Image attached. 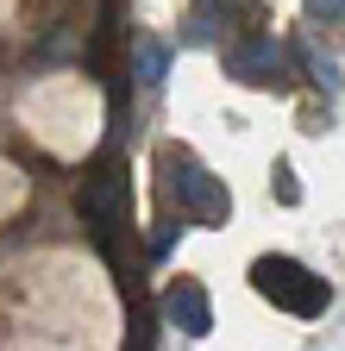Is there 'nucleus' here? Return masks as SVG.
Segmentation results:
<instances>
[{"mask_svg":"<svg viewBox=\"0 0 345 351\" xmlns=\"http://www.w3.org/2000/svg\"><path fill=\"white\" fill-rule=\"evenodd\" d=\"M132 75H139V88H163V75H169V44L163 38H139Z\"/></svg>","mask_w":345,"mask_h":351,"instance_id":"423d86ee","label":"nucleus"},{"mask_svg":"<svg viewBox=\"0 0 345 351\" xmlns=\"http://www.w3.org/2000/svg\"><path fill=\"white\" fill-rule=\"evenodd\" d=\"M308 19L314 25H345V0H308Z\"/></svg>","mask_w":345,"mask_h":351,"instance_id":"6e6552de","label":"nucleus"},{"mask_svg":"<svg viewBox=\"0 0 345 351\" xmlns=\"http://www.w3.org/2000/svg\"><path fill=\"white\" fill-rule=\"evenodd\" d=\"M82 207H88L95 232H101V239H107V251H113V245H119V232H126V169L101 163V169L88 176V189H82Z\"/></svg>","mask_w":345,"mask_h":351,"instance_id":"7ed1b4c3","label":"nucleus"},{"mask_svg":"<svg viewBox=\"0 0 345 351\" xmlns=\"http://www.w3.org/2000/svg\"><path fill=\"white\" fill-rule=\"evenodd\" d=\"M220 7H245V0H220Z\"/></svg>","mask_w":345,"mask_h":351,"instance_id":"1a4fd4ad","label":"nucleus"},{"mask_svg":"<svg viewBox=\"0 0 345 351\" xmlns=\"http://www.w3.org/2000/svg\"><path fill=\"white\" fill-rule=\"evenodd\" d=\"M182 226H189V219H176V213H157V232H151V257H169V251H176V239H182Z\"/></svg>","mask_w":345,"mask_h":351,"instance_id":"0eeeda50","label":"nucleus"},{"mask_svg":"<svg viewBox=\"0 0 345 351\" xmlns=\"http://www.w3.org/2000/svg\"><path fill=\"white\" fill-rule=\"evenodd\" d=\"M251 289L264 295L270 307L301 314V320L326 314V301H333V289L308 270V263H295V257H257V263H251Z\"/></svg>","mask_w":345,"mask_h":351,"instance_id":"f03ea898","label":"nucleus"},{"mask_svg":"<svg viewBox=\"0 0 345 351\" xmlns=\"http://www.w3.org/2000/svg\"><path fill=\"white\" fill-rule=\"evenodd\" d=\"M157 201L176 219H189V226H226V213H233L226 182L195 151H182V145H163L157 151Z\"/></svg>","mask_w":345,"mask_h":351,"instance_id":"f257e3e1","label":"nucleus"},{"mask_svg":"<svg viewBox=\"0 0 345 351\" xmlns=\"http://www.w3.org/2000/svg\"><path fill=\"white\" fill-rule=\"evenodd\" d=\"M163 314H169V326L176 332H189V339H201L213 320H207V295H201V282H176L163 295Z\"/></svg>","mask_w":345,"mask_h":351,"instance_id":"39448f33","label":"nucleus"},{"mask_svg":"<svg viewBox=\"0 0 345 351\" xmlns=\"http://www.w3.org/2000/svg\"><path fill=\"white\" fill-rule=\"evenodd\" d=\"M226 75H239V82H283V44L270 38V32H251V38H239V44H226Z\"/></svg>","mask_w":345,"mask_h":351,"instance_id":"20e7f679","label":"nucleus"}]
</instances>
